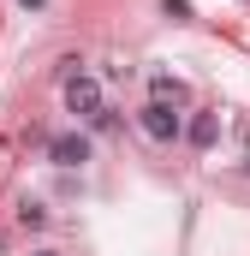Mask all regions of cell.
Here are the masks:
<instances>
[{
    "mask_svg": "<svg viewBox=\"0 0 250 256\" xmlns=\"http://www.w3.org/2000/svg\"><path fill=\"white\" fill-rule=\"evenodd\" d=\"M149 96H155V102H173V108L185 102V90H179V78H167V72H155V78H149Z\"/></svg>",
    "mask_w": 250,
    "mask_h": 256,
    "instance_id": "obj_5",
    "label": "cell"
},
{
    "mask_svg": "<svg viewBox=\"0 0 250 256\" xmlns=\"http://www.w3.org/2000/svg\"><path fill=\"white\" fill-rule=\"evenodd\" d=\"M137 126L149 131L155 143H179V137H185V120L173 114V102H149V108L137 114Z\"/></svg>",
    "mask_w": 250,
    "mask_h": 256,
    "instance_id": "obj_2",
    "label": "cell"
},
{
    "mask_svg": "<svg viewBox=\"0 0 250 256\" xmlns=\"http://www.w3.org/2000/svg\"><path fill=\"white\" fill-rule=\"evenodd\" d=\"M244 173H250V161H244Z\"/></svg>",
    "mask_w": 250,
    "mask_h": 256,
    "instance_id": "obj_10",
    "label": "cell"
},
{
    "mask_svg": "<svg viewBox=\"0 0 250 256\" xmlns=\"http://www.w3.org/2000/svg\"><path fill=\"white\" fill-rule=\"evenodd\" d=\"M36 256H60V250H36Z\"/></svg>",
    "mask_w": 250,
    "mask_h": 256,
    "instance_id": "obj_9",
    "label": "cell"
},
{
    "mask_svg": "<svg viewBox=\"0 0 250 256\" xmlns=\"http://www.w3.org/2000/svg\"><path fill=\"white\" fill-rule=\"evenodd\" d=\"M18 6H24V12H42V6H48V0H18Z\"/></svg>",
    "mask_w": 250,
    "mask_h": 256,
    "instance_id": "obj_8",
    "label": "cell"
},
{
    "mask_svg": "<svg viewBox=\"0 0 250 256\" xmlns=\"http://www.w3.org/2000/svg\"><path fill=\"white\" fill-rule=\"evenodd\" d=\"M48 161H54V167H84V161H90V137H84V131L48 137Z\"/></svg>",
    "mask_w": 250,
    "mask_h": 256,
    "instance_id": "obj_3",
    "label": "cell"
},
{
    "mask_svg": "<svg viewBox=\"0 0 250 256\" xmlns=\"http://www.w3.org/2000/svg\"><path fill=\"white\" fill-rule=\"evenodd\" d=\"M161 12H167V18H179V24H185V18H190V0H161Z\"/></svg>",
    "mask_w": 250,
    "mask_h": 256,
    "instance_id": "obj_7",
    "label": "cell"
},
{
    "mask_svg": "<svg viewBox=\"0 0 250 256\" xmlns=\"http://www.w3.org/2000/svg\"><path fill=\"white\" fill-rule=\"evenodd\" d=\"M66 114L90 120L96 131H108V126H114V114H108V96H102V84H96L90 72H66Z\"/></svg>",
    "mask_w": 250,
    "mask_h": 256,
    "instance_id": "obj_1",
    "label": "cell"
},
{
    "mask_svg": "<svg viewBox=\"0 0 250 256\" xmlns=\"http://www.w3.org/2000/svg\"><path fill=\"white\" fill-rule=\"evenodd\" d=\"M214 137H220V120H214V114H196V120L185 126V143H190V149H214Z\"/></svg>",
    "mask_w": 250,
    "mask_h": 256,
    "instance_id": "obj_4",
    "label": "cell"
},
{
    "mask_svg": "<svg viewBox=\"0 0 250 256\" xmlns=\"http://www.w3.org/2000/svg\"><path fill=\"white\" fill-rule=\"evenodd\" d=\"M42 220H48V208H42L36 196H24V202H18V226H42Z\"/></svg>",
    "mask_w": 250,
    "mask_h": 256,
    "instance_id": "obj_6",
    "label": "cell"
}]
</instances>
